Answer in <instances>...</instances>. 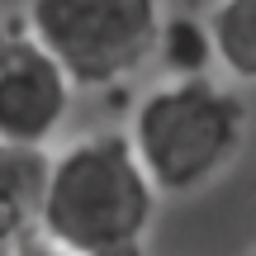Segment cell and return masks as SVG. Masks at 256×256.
I'll return each mask as SVG.
<instances>
[{"label":"cell","instance_id":"3","mask_svg":"<svg viewBox=\"0 0 256 256\" xmlns=\"http://www.w3.org/2000/svg\"><path fill=\"white\" fill-rule=\"evenodd\" d=\"M162 24V0H28L24 19L81 90H110L142 72L156 57Z\"/></svg>","mask_w":256,"mask_h":256},{"label":"cell","instance_id":"5","mask_svg":"<svg viewBox=\"0 0 256 256\" xmlns=\"http://www.w3.org/2000/svg\"><path fill=\"white\" fill-rule=\"evenodd\" d=\"M48 166V147H19L0 138V242H24L38 232Z\"/></svg>","mask_w":256,"mask_h":256},{"label":"cell","instance_id":"11","mask_svg":"<svg viewBox=\"0 0 256 256\" xmlns=\"http://www.w3.org/2000/svg\"><path fill=\"white\" fill-rule=\"evenodd\" d=\"M19 252V242H0V256H14Z\"/></svg>","mask_w":256,"mask_h":256},{"label":"cell","instance_id":"9","mask_svg":"<svg viewBox=\"0 0 256 256\" xmlns=\"http://www.w3.org/2000/svg\"><path fill=\"white\" fill-rule=\"evenodd\" d=\"M90 256H147V247H142V238H128V242H110V247H100Z\"/></svg>","mask_w":256,"mask_h":256},{"label":"cell","instance_id":"10","mask_svg":"<svg viewBox=\"0 0 256 256\" xmlns=\"http://www.w3.org/2000/svg\"><path fill=\"white\" fill-rule=\"evenodd\" d=\"M10 38H14V34H10V28L0 24V57H5V48H10Z\"/></svg>","mask_w":256,"mask_h":256},{"label":"cell","instance_id":"2","mask_svg":"<svg viewBox=\"0 0 256 256\" xmlns=\"http://www.w3.org/2000/svg\"><path fill=\"white\" fill-rule=\"evenodd\" d=\"M128 138L162 194H194L242 152L247 104L214 76H166L138 100Z\"/></svg>","mask_w":256,"mask_h":256},{"label":"cell","instance_id":"8","mask_svg":"<svg viewBox=\"0 0 256 256\" xmlns=\"http://www.w3.org/2000/svg\"><path fill=\"white\" fill-rule=\"evenodd\" d=\"M14 256H76V252H66V247H57V242H48L43 232H34V238L19 242V252H14Z\"/></svg>","mask_w":256,"mask_h":256},{"label":"cell","instance_id":"12","mask_svg":"<svg viewBox=\"0 0 256 256\" xmlns=\"http://www.w3.org/2000/svg\"><path fill=\"white\" fill-rule=\"evenodd\" d=\"M252 256H256V252H252Z\"/></svg>","mask_w":256,"mask_h":256},{"label":"cell","instance_id":"4","mask_svg":"<svg viewBox=\"0 0 256 256\" xmlns=\"http://www.w3.org/2000/svg\"><path fill=\"white\" fill-rule=\"evenodd\" d=\"M72 81L62 62L34 34H14L0 57V138L19 147H48L72 114Z\"/></svg>","mask_w":256,"mask_h":256},{"label":"cell","instance_id":"1","mask_svg":"<svg viewBox=\"0 0 256 256\" xmlns=\"http://www.w3.org/2000/svg\"><path fill=\"white\" fill-rule=\"evenodd\" d=\"M156 200L162 190L147 176L133 138L100 128L52 152L38 232L76 256H90L110 242L142 238Z\"/></svg>","mask_w":256,"mask_h":256},{"label":"cell","instance_id":"6","mask_svg":"<svg viewBox=\"0 0 256 256\" xmlns=\"http://www.w3.org/2000/svg\"><path fill=\"white\" fill-rule=\"evenodd\" d=\"M209 34L223 72L242 86H256V0H218Z\"/></svg>","mask_w":256,"mask_h":256},{"label":"cell","instance_id":"7","mask_svg":"<svg viewBox=\"0 0 256 256\" xmlns=\"http://www.w3.org/2000/svg\"><path fill=\"white\" fill-rule=\"evenodd\" d=\"M156 57H162V66H166L171 76H209V66H218L209 19L166 14L162 38H156Z\"/></svg>","mask_w":256,"mask_h":256}]
</instances>
